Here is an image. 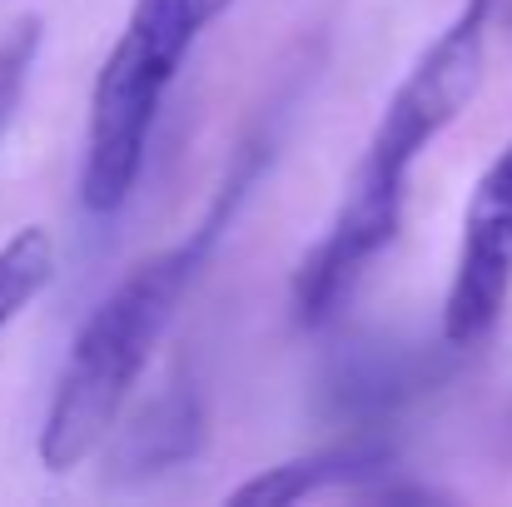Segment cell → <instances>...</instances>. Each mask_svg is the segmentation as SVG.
<instances>
[{"mask_svg":"<svg viewBox=\"0 0 512 507\" xmlns=\"http://www.w3.org/2000/svg\"><path fill=\"white\" fill-rule=\"evenodd\" d=\"M493 10L498 0H458L448 25L418 50V60L403 70L388 105L378 110V125L368 130L358 165L343 179V194L319 244L294 269L289 304L304 329L334 324L378 264V254L398 239L413 169L483 85Z\"/></svg>","mask_w":512,"mask_h":507,"instance_id":"6da1fadb","label":"cell"},{"mask_svg":"<svg viewBox=\"0 0 512 507\" xmlns=\"http://www.w3.org/2000/svg\"><path fill=\"white\" fill-rule=\"evenodd\" d=\"M274 150H279L274 125L249 130V140L239 145L234 165L224 169L204 214L174 244L140 259L90 309V319L80 324V334L60 363V378L50 388V408H45V423H40V443H35L40 463L50 473H70L110 443V433L120 428V413L135 398L150 358L170 338L184 299L194 294V284H199L204 264L214 259L219 239L234 229L239 209L249 204V194H254L264 165L274 160Z\"/></svg>","mask_w":512,"mask_h":507,"instance_id":"7a4b0ae2","label":"cell"},{"mask_svg":"<svg viewBox=\"0 0 512 507\" xmlns=\"http://www.w3.org/2000/svg\"><path fill=\"white\" fill-rule=\"evenodd\" d=\"M239 0H135L120 40L110 45L85 110V150H80V204L95 219L120 214L150 160V140L174 80L204 30L229 15Z\"/></svg>","mask_w":512,"mask_h":507,"instance_id":"3957f363","label":"cell"},{"mask_svg":"<svg viewBox=\"0 0 512 507\" xmlns=\"http://www.w3.org/2000/svg\"><path fill=\"white\" fill-rule=\"evenodd\" d=\"M512 304V140L483 165L453 249V274L443 294V343L478 348L498 334Z\"/></svg>","mask_w":512,"mask_h":507,"instance_id":"277c9868","label":"cell"},{"mask_svg":"<svg viewBox=\"0 0 512 507\" xmlns=\"http://www.w3.org/2000/svg\"><path fill=\"white\" fill-rule=\"evenodd\" d=\"M393 473H398V453L388 443L353 438V443H334L309 458H289L279 468L254 473L244 488H234V503H304L324 493H368L373 478L388 483Z\"/></svg>","mask_w":512,"mask_h":507,"instance_id":"5b68a950","label":"cell"},{"mask_svg":"<svg viewBox=\"0 0 512 507\" xmlns=\"http://www.w3.org/2000/svg\"><path fill=\"white\" fill-rule=\"evenodd\" d=\"M55 279V239L40 224H25L0 244V334L50 289Z\"/></svg>","mask_w":512,"mask_h":507,"instance_id":"8992f818","label":"cell"},{"mask_svg":"<svg viewBox=\"0 0 512 507\" xmlns=\"http://www.w3.org/2000/svg\"><path fill=\"white\" fill-rule=\"evenodd\" d=\"M199 433H204V428H199L194 398H189V393H165V398L130 428V468H145V473L170 468L174 458L194 453Z\"/></svg>","mask_w":512,"mask_h":507,"instance_id":"52a82bcc","label":"cell"},{"mask_svg":"<svg viewBox=\"0 0 512 507\" xmlns=\"http://www.w3.org/2000/svg\"><path fill=\"white\" fill-rule=\"evenodd\" d=\"M35 60H40V20H20L5 40H0V145L20 115V100L30 90V75H35Z\"/></svg>","mask_w":512,"mask_h":507,"instance_id":"ba28073f","label":"cell"}]
</instances>
